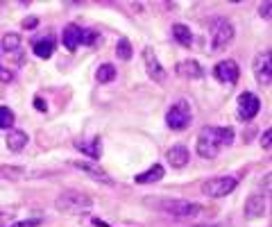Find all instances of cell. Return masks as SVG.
<instances>
[{"label":"cell","mask_w":272,"mask_h":227,"mask_svg":"<svg viewBox=\"0 0 272 227\" xmlns=\"http://www.w3.org/2000/svg\"><path fill=\"white\" fill-rule=\"evenodd\" d=\"M93 225H95V227H109V225H107V223H102L100 218H95V220H93Z\"/></svg>","instance_id":"cell-34"},{"label":"cell","mask_w":272,"mask_h":227,"mask_svg":"<svg viewBox=\"0 0 272 227\" xmlns=\"http://www.w3.org/2000/svg\"><path fill=\"white\" fill-rule=\"evenodd\" d=\"M213 75H216L222 84H236L238 75H241V69H238V64L234 59H222V61H218L216 64Z\"/></svg>","instance_id":"cell-8"},{"label":"cell","mask_w":272,"mask_h":227,"mask_svg":"<svg viewBox=\"0 0 272 227\" xmlns=\"http://www.w3.org/2000/svg\"><path fill=\"white\" fill-rule=\"evenodd\" d=\"M32 50H34V55L41 57V59H50L52 52H55V39L52 37L37 39V41L32 43Z\"/></svg>","instance_id":"cell-15"},{"label":"cell","mask_w":272,"mask_h":227,"mask_svg":"<svg viewBox=\"0 0 272 227\" xmlns=\"http://www.w3.org/2000/svg\"><path fill=\"white\" fill-rule=\"evenodd\" d=\"M188 159H191V154H188L186 146H173L168 150V161L173 168H184L188 164Z\"/></svg>","instance_id":"cell-16"},{"label":"cell","mask_w":272,"mask_h":227,"mask_svg":"<svg viewBox=\"0 0 272 227\" xmlns=\"http://www.w3.org/2000/svg\"><path fill=\"white\" fill-rule=\"evenodd\" d=\"M254 75H256V80H259V84H263V86L270 84V80H272V55H270V50L256 55Z\"/></svg>","instance_id":"cell-9"},{"label":"cell","mask_w":272,"mask_h":227,"mask_svg":"<svg viewBox=\"0 0 272 227\" xmlns=\"http://www.w3.org/2000/svg\"><path fill=\"white\" fill-rule=\"evenodd\" d=\"M18 48H21V35H16V32H12V35H5L3 37V50L7 52H16Z\"/></svg>","instance_id":"cell-23"},{"label":"cell","mask_w":272,"mask_h":227,"mask_svg":"<svg viewBox=\"0 0 272 227\" xmlns=\"http://www.w3.org/2000/svg\"><path fill=\"white\" fill-rule=\"evenodd\" d=\"M270 12H272V3H265V5H261L259 7L261 18H265V21H270Z\"/></svg>","instance_id":"cell-29"},{"label":"cell","mask_w":272,"mask_h":227,"mask_svg":"<svg viewBox=\"0 0 272 227\" xmlns=\"http://www.w3.org/2000/svg\"><path fill=\"white\" fill-rule=\"evenodd\" d=\"M61 41H64V48H66V50L75 52L77 46H80V41H82V27H77L75 23L66 25L64 32H61Z\"/></svg>","instance_id":"cell-13"},{"label":"cell","mask_w":272,"mask_h":227,"mask_svg":"<svg viewBox=\"0 0 272 227\" xmlns=\"http://www.w3.org/2000/svg\"><path fill=\"white\" fill-rule=\"evenodd\" d=\"M91 198L84 196V193H77V191H64L59 198L55 200L57 211H64V214H80V211L91 209Z\"/></svg>","instance_id":"cell-3"},{"label":"cell","mask_w":272,"mask_h":227,"mask_svg":"<svg viewBox=\"0 0 272 227\" xmlns=\"http://www.w3.org/2000/svg\"><path fill=\"white\" fill-rule=\"evenodd\" d=\"M23 27H37V18H25V21H23Z\"/></svg>","instance_id":"cell-32"},{"label":"cell","mask_w":272,"mask_h":227,"mask_svg":"<svg viewBox=\"0 0 272 227\" xmlns=\"http://www.w3.org/2000/svg\"><path fill=\"white\" fill-rule=\"evenodd\" d=\"M75 148L80 152L89 154L91 159H100V154H102V143H100L98 137L91 139V141H75Z\"/></svg>","instance_id":"cell-19"},{"label":"cell","mask_w":272,"mask_h":227,"mask_svg":"<svg viewBox=\"0 0 272 227\" xmlns=\"http://www.w3.org/2000/svg\"><path fill=\"white\" fill-rule=\"evenodd\" d=\"M116 55H118V59L129 61L132 59V55H134L132 43H129L127 39H118V43H116Z\"/></svg>","instance_id":"cell-21"},{"label":"cell","mask_w":272,"mask_h":227,"mask_svg":"<svg viewBox=\"0 0 272 227\" xmlns=\"http://www.w3.org/2000/svg\"><path fill=\"white\" fill-rule=\"evenodd\" d=\"M238 180L231 175H218V177H211V180H207L202 184V193L209 198H225L229 196L231 191L236 189Z\"/></svg>","instance_id":"cell-5"},{"label":"cell","mask_w":272,"mask_h":227,"mask_svg":"<svg viewBox=\"0 0 272 227\" xmlns=\"http://www.w3.org/2000/svg\"><path fill=\"white\" fill-rule=\"evenodd\" d=\"M41 223H43V218H41V216H34V218L18 220V223H12V225H7V227H39Z\"/></svg>","instance_id":"cell-26"},{"label":"cell","mask_w":272,"mask_h":227,"mask_svg":"<svg viewBox=\"0 0 272 227\" xmlns=\"http://www.w3.org/2000/svg\"><path fill=\"white\" fill-rule=\"evenodd\" d=\"M116 77V69L114 64H102L98 71H95V80L100 82V84H107V82H111Z\"/></svg>","instance_id":"cell-22"},{"label":"cell","mask_w":272,"mask_h":227,"mask_svg":"<svg viewBox=\"0 0 272 227\" xmlns=\"http://www.w3.org/2000/svg\"><path fill=\"white\" fill-rule=\"evenodd\" d=\"M12 80H14V71H12V69H5V66H0V82H3V84H9Z\"/></svg>","instance_id":"cell-28"},{"label":"cell","mask_w":272,"mask_h":227,"mask_svg":"<svg viewBox=\"0 0 272 227\" xmlns=\"http://www.w3.org/2000/svg\"><path fill=\"white\" fill-rule=\"evenodd\" d=\"M9 211H0V227H5V223H7V218H9Z\"/></svg>","instance_id":"cell-33"},{"label":"cell","mask_w":272,"mask_h":227,"mask_svg":"<svg viewBox=\"0 0 272 227\" xmlns=\"http://www.w3.org/2000/svg\"><path fill=\"white\" fill-rule=\"evenodd\" d=\"M161 177H163V166H161V164H154L150 171L139 173V175L134 177V182H136V184H154V182H159Z\"/></svg>","instance_id":"cell-18"},{"label":"cell","mask_w":272,"mask_h":227,"mask_svg":"<svg viewBox=\"0 0 272 227\" xmlns=\"http://www.w3.org/2000/svg\"><path fill=\"white\" fill-rule=\"evenodd\" d=\"M261 109V100L254 93L245 91V93L238 95V118L241 120H252Z\"/></svg>","instance_id":"cell-7"},{"label":"cell","mask_w":272,"mask_h":227,"mask_svg":"<svg viewBox=\"0 0 272 227\" xmlns=\"http://www.w3.org/2000/svg\"><path fill=\"white\" fill-rule=\"evenodd\" d=\"M95 39H98V35H95L93 30H82V41L80 43H84V46H93Z\"/></svg>","instance_id":"cell-27"},{"label":"cell","mask_w":272,"mask_h":227,"mask_svg":"<svg viewBox=\"0 0 272 227\" xmlns=\"http://www.w3.org/2000/svg\"><path fill=\"white\" fill-rule=\"evenodd\" d=\"M234 41V25L225 18H220L216 25V32H213V41H211V50L213 52H220L222 48H227L229 43Z\"/></svg>","instance_id":"cell-6"},{"label":"cell","mask_w":272,"mask_h":227,"mask_svg":"<svg viewBox=\"0 0 272 227\" xmlns=\"http://www.w3.org/2000/svg\"><path fill=\"white\" fill-rule=\"evenodd\" d=\"M34 107H37L39 112H46V109H48V105L43 103V100H41V98H39V95H37V98H34Z\"/></svg>","instance_id":"cell-31"},{"label":"cell","mask_w":272,"mask_h":227,"mask_svg":"<svg viewBox=\"0 0 272 227\" xmlns=\"http://www.w3.org/2000/svg\"><path fill=\"white\" fill-rule=\"evenodd\" d=\"M173 37L177 39L182 46H186V48L193 43V32H191V27H188V25H182V23H175V25H173Z\"/></svg>","instance_id":"cell-20"},{"label":"cell","mask_w":272,"mask_h":227,"mask_svg":"<svg viewBox=\"0 0 272 227\" xmlns=\"http://www.w3.org/2000/svg\"><path fill=\"white\" fill-rule=\"evenodd\" d=\"M143 64H145L148 75L152 77L154 82H163V80H166V71H163L161 61H159V57L154 55L152 48H145V50H143Z\"/></svg>","instance_id":"cell-10"},{"label":"cell","mask_w":272,"mask_h":227,"mask_svg":"<svg viewBox=\"0 0 272 227\" xmlns=\"http://www.w3.org/2000/svg\"><path fill=\"white\" fill-rule=\"evenodd\" d=\"M154 207L161 209L163 214L177 216V218H193V216L207 214V209H204L202 205L188 202V200H161V202H154Z\"/></svg>","instance_id":"cell-2"},{"label":"cell","mask_w":272,"mask_h":227,"mask_svg":"<svg viewBox=\"0 0 272 227\" xmlns=\"http://www.w3.org/2000/svg\"><path fill=\"white\" fill-rule=\"evenodd\" d=\"M175 71H177L179 77H186V80H200V77L204 75L200 61H195V59H184V61H179Z\"/></svg>","instance_id":"cell-12"},{"label":"cell","mask_w":272,"mask_h":227,"mask_svg":"<svg viewBox=\"0 0 272 227\" xmlns=\"http://www.w3.org/2000/svg\"><path fill=\"white\" fill-rule=\"evenodd\" d=\"M234 127H202L197 137V154L202 159H216L220 148L231 146Z\"/></svg>","instance_id":"cell-1"},{"label":"cell","mask_w":272,"mask_h":227,"mask_svg":"<svg viewBox=\"0 0 272 227\" xmlns=\"http://www.w3.org/2000/svg\"><path fill=\"white\" fill-rule=\"evenodd\" d=\"M191 120H193V109H191V103H188V100H177L166 114L168 127L175 129V132L186 129L188 125H191Z\"/></svg>","instance_id":"cell-4"},{"label":"cell","mask_w":272,"mask_h":227,"mask_svg":"<svg viewBox=\"0 0 272 227\" xmlns=\"http://www.w3.org/2000/svg\"><path fill=\"white\" fill-rule=\"evenodd\" d=\"M265 214V200L261 196H250L245 200V216L250 220L254 218H261V216Z\"/></svg>","instance_id":"cell-14"},{"label":"cell","mask_w":272,"mask_h":227,"mask_svg":"<svg viewBox=\"0 0 272 227\" xmlns=\"http://www.w3.org/2000/svg\"><path fill=\"white\" fill-rule=\"evenodd\" d=\"M5 141H7V148L12 152H21L23 148L27 146V141H30V139H27V134L23 132V129H9V134H7V139H5Z\"/></svg>","instance_id":"cell-17"},{"label":"cell","mask_w":272,"mask_h":227,"mask_svg":"<svg viewBox=\"0 0 272 227\" xmlns=\"http://www.w3.org/2000/svg\"><path fill=\"white\" fill-rule=\"evenodd\" d=\"M270 137H272V132L270 129H265L263 137H261V146H263V150H270Z\"/></svg>","instance_id":"cell-30"},{"label":"cell","mask_w":272,"mask_h":227,"mask_svg":"<svg viewBox=\"0 0 272 227\" xmlns=\"http://www.w3.org/2000/svg\"><path fill=\"white\" fill-rule=\"evenodd\" d=\"M14 125V112L0 105V129H9Z\"/></svg>","instance_id":"cell-25"},{"label":"cell","mask_w":272,"mask_h":227,"mask_svg":"<svg viewBox=\"0 0 272 227\" xmlns=\"http://www.w3.org/2000/svg\"><path fill=\"white\" fill-rule=\"evenodd\" d=\"M0 177H5V180H23V177H25V168L0 166Z\"/></svg>","instance_id":"cell-24"},{"label":"cell","mask_w":272,"mask_h":227,"mask_svg":"<svg viewBox=\"0 0 272 227\" xmlns=\"http://www.w3.org/2000/svg\"><path fill=\"white\" fill-rule=\"evenodd\" d=\"M73 166L77 168V171H82V173H86V175L91 177V180H95V182H102V184H114V180H111L109 175H107L102 168L98 166H93V164H89V161H73Z\"/></svg>","instance_id":"cell-11"}]
</instances>
